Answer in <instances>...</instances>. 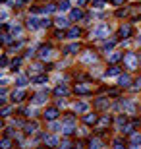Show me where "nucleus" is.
Here are the masks:
<instances>
[{"instance_id": "36", "label": "nucleus", "mask_w": 141, "mask_h": 149, "mask_svg": "<svg viewBox=\"0 0 141 149\" xmlns=\"http://www.w3.org/2000/svg\"><path fill=\"white\" fill-rule=\"evenodd\" d=\"M50 23L52 22H50L49 17H47V19H41V27H50Z\"/></svg>"}, {"instance_id": "28", "label": "nucleus", "mask_w": 141, "mask_h": 149, "mask_svg": "<svg viewBox=\"0 0 141 149\" xmlns=\"http://www.w3.org/2000/svg\"><path fill=\"white\" fill-rule=\"evenodd\" d=\"M33 81L35 83H47V76L41 74V76H33Z\"/></svg>"}, {"instance_id": "24", "label": "nucleus", "mask_w": 141, "mask_h": 149, "mask_svg": "<svg viewBox=\"0 0 141 149\" xmlns=\"http://www.w3.org/2000/svg\"><path fill=\"white\" fill-rule=\"evenodd\" d=\"M120 58H124V54H122V52H112V54L108 56V60H110V62H118Z\"/></svg>"}, {"instance_id": "30", "label": "nucleus", "mask_w": 141, "mask_h": 149, "mask_svg": "<svg viewBox=\"0 0 141 149\" xmlns=\"http://www.w3.org/2000/svg\"><path fill=\"white\" fill-rule=\"evenodd\" d=\"M131 143H133V145L141 143V134H131Z\"/></svg>"}, {"instance_id": "42", "label": "nucleus", "mask_w": 141, "mask_h": 149, "mask_svg": "<svg viewBox=\"0 0 141 149\" xmlns=\"http://www.w3.org/2000/svg\"><path fill=\"white\" fill-rule=\"evenodd\" d=\"M19 31H22V27H19V25H14V27H12V33H14V35L19 33Z\"/></svg>"}, {"instance_id": "34", "label": "nucleus", "mask_w": 141, "mask_h": 149, "mask_svg": "<svg viewBox=\"0 0 141 149\" xmlns=\"http://www.w3.org/2000/svg\"><path fill=\"white\" fill-rule=\"evenodd\" d=\"M58 149H74V143H70V141H62V143L58 145Z\"/></svg>"}, {"instance_id": "29", "label": "nucleus", "mask_w": 141, "mask_h": 149, "mask_svg": "<svg viewBox=\"0 0 141 149\" xmlns=\"http://www.w3.org/2000/svg\"><path fill=\"white\" fill-rule=\"evenodd\" d=\"M68 22H70V19H66V17H58V19H56V25H58V27H68Z\"/></svg>"}, {"instance_id": "16", "label": "nucleus", "mask_w": 141, "mask_h": 149, "mask_svg": "<svg viewBox=\"0 0 141 149\" xmlns=\"http://www.w3.org/2000/svg\"><path fill=\"white\" fill-rule=\"evenodd\" d=\"M95 107H99V109L108 107V99H106V97H101V99H97V101H95Z\"/></svg>"}, {"instance_id": "8", "label": "nucleus", "mask_w": 141, "mask_h": 149, "mask_svg": "<svg viewBox=\"0 0 141 149\" xmlns=\"http://www.w3.org/2000/svg\"><path fill=\"white\" fill-rule=\"evenodd\" d=\"M79 17H83V12L79 10V8H74V10L70 12V19H72V22H76V19H79Z\"/></svg>"}, {"instance_id": "38", "label": "nucleus", "mask_w": 141, "mask_h": 149, "mask_svg": "<svg viewBox=\"0 0 141 149\" xmlns=\"http://www.w3.org/2000/svg\"><path fill=\"white\" fill-rule=\"evenodd\" d=\"M2 43H4V45H8V43H10V35H2Z\"/></svg>"}, {"instance_id": "21", "label": "nucleus", "mask_w": 141, "mask_h": 149, "mask_svg": "<svg viewBox=\"0 0 141 149\" xmlns=\"http://www.w3.org/2000/svg\"><path fill=\"white\" fill-rule=\"evenodd\" d=\"M87 109H89L87 103H77L76 105V112H87Z\"/></svg>"}, {"instance_id": "1", "label": "nucleus", "mask_w": 141, "mask_h": 149, "mask_svg": "<svg viewBox=\"0 0 141 149\" xmlns=\"http://www.w3.org/2000/svg\"><path fill=\"white\" fill-rule=\"evenodd\" d=\"M137 62H139V58H137L135 52H126V54H124V64H126V68L135 70V68H137Z\"/></svg>"}, {"instance_id": "15", "label": "nucleus", "mask_w": 141, "mask_h": 149, "mask_svg": "<svg viewBox=\"0 0 141 149\" xmlns=\"http://www.w3.org/2000/svg\"><path fill=\"white\" fill-rule=\"evenodd\" d=\"M77 50H79V47H77V43H74V45H68V47H66V54H74V52H77Z\"/></svg>"}, {"instance_id": "43", "label": "nucleus", "mask_w": 141, "mask_h": 149, "mask_svg": "<svg viewBox=\"0 0 141 149\" xmlns=\"http://www.w3.org/2000/svg\"><path fill=\"white\" fill-rule=\"evenodd\" d=\"M110 2H112L114 6H118V4H122V2H124V0H110Z\"/></svg>"}, {"instance_id": "10", "label": "nucleus", "mask_w": 141, "mask_h": 149, "mask_svg": "<svg viewBox=\"0 0 141 149\" xmlns=\"http://www.w3.org/2000/svg\"><path fill=\"white\" fill-rule=\"evenodd\" d=\"M89 149H103V141L99 138H93L91 141H89Z\"/></svg>"}, {"instance_id": "31", "label": "nucleus", "mask_w": 141, "mask_h": 149, "mask_svg": "<svg viewBox=\"0 0 141 149\" xmlns=\"http://www.w3.org/2000/svg\"><path fill=\"white\" fill-rule=\"evenodd\" d=\"M0 147H2V149H10V147H12V141H10V138H4V139H2V143H0Z\"/></svg>"}, {"instance_id": "9", "label": "nucleus", "mask_w": 141, "mask_h": 149, "mask_svg": "<svg viewBox=\"0 0 141 149\" xmlns=\"http://www.w3.org/2000/svg\"><path fill=\"white\" fill-rule=\"evenodd\" d=\"M68 93H70V89H68V85H64V83L54 89V95H58V97H60V95H68Z\"/></svg>"}, {"instance_id": "6", "label": "nucleus", "mask_w": 141, "mask_h": 149, "mask_svg": "<svg viewBox=\"0 0 141 149\" xmlns=\"http://www.w3.org/2000/svg\"><path fill=\"white\" fill-rule=\"evenodd\" d=\"M44 143H49V147H56V145H60L56 136H44Z\"/></svg>"}, {"instance_id": "4", "label": "nucleus", "mask_w": 141, "mask_h": 149, "mask_svg": "<svg viewBox=\"0 0 141 149\" xmlns=\"http://www.w3.org/2000/svg\"><path fill=\"white\" fill-rule=\"evenodd\" d=\"M44 118H47V120H56V118H58V109H49V111L44 112Z\"/></svg>"}, {"instance_id": "17", "label": "nucleus", "mask_w": 141, "mask_h": 149, "mask_svg": "<svg viewBox=\"0 0 141 149\" xmlns=\"http://www.w3.org/2000/svg\"><path fill=\"white\" fill-rule=\"evenodd\" d=\"M83 122L85 124H95L97 122V114H85L83 116Z\"/></svg>"}, {"instance_id": "5", "label": "nucleus", "mask_w": 141, "mask_h": 149, "mask_svg": "<svg viewBox=\"0 0 141 149\" xmlns=\"http://www.w3.org/2000/svg\"><path fill=\"white\" fill-rule=\"evenodd\" d=\"M120 35H122L124 39H128L131 35V25H130V23H126V25H122V27H120Z\"/></svg>"}, {"instance_id": "25", "label": "nucleus", "mask_w": 141, "mask_h": 149, "mask_svg": "<svg viewBox=\"0 0 141 149\" xmlns=\"http://www.w3.org/2000/svg\"><path fill=\"white\" fill-rule=\"evenodd\" d=\"M58 10H60V12H66V10H70V2H68V0H62V2L58 4Z\"/></svg>"}, {"instance_id": "23", "label": "nucleus", "mask_w": 141, "mask_h": 149, "mask_svg": "<svg viewBox=\"0 0 141 149\" xmlns=\"http://www.w3.org/2000/svg\"><path fill=\"white\" fill-rule=\"evenodd\" d=\"M124 124H126V116L120 114L118 116V122H116V128H118V130H124Z\"/></svg>"}, {"instance_id": "2", "label": "nucleus", "mask_w": 141, "mask_h": 149, "mask_svg": "<svg viewBox=\"0 0 141 149\" xmlns=\"http://www.w3.org/2000/svg\"><path fill=\"white\" fill-rule=\"evenodd\" d=\"M91 37H108V25H99V27H95Z\"/></svg>"}, {"instance_id": "7", "label": "nucleus", "mask_w": 141, "mask_h": 149, "mask_svg": "<svg viewBox=\"0 0 141 149\" xmlns=\"http://www.w3.org/2000/svg\"><path fill=\"white\" fill-rule=\"evenodd\" d=\"M108 124H110V116H103V118L99 120V124H97V130L101 132V130H103V128H106Z\"/></svg>"}, {"instance_id": "20", "label": "nucleus", "mask_w": 141, "mask_h": 149, "mask_svg": "<svg viewBox=\"0 0 141 149\" xmlns=\"http://www.w3.org/2000/svg\"><path fill=\"white\" fill-rule=\"evenodd\" d=\"M81 58H83V62H95V58H97V56L93 54V52H89V50H87V52L81 56Z\"/></svg>"}, {"instance_id": "14", "label": "nucleus", "mask_w": 141, "mask_h": 149, "mask_svg": "<svg viewBox=\"0 0 141 149\" xmlns=\"http://www.w3.org/2000/svg\"><path fill=\"white\" fill-rule=\"evenodd\" d=\"M135 126H137V122H130V124H128V126H124V130H122V132L124 134H133V130H135Z\"/></svg>"}, {"instance_id": "32", "label": "nucleus", "mask_w": 141, "mask_h": 149, "mask_svg": "<svg viewBox=\"0 0 141 149\" xmlns=\"http://www.w3.org/2000/svg\"><path fill=\"white\" fill-rule=\"evenodd\" d=\"M54 10H58V6H54V4H49V6H44V8H43L44 14H50V12H54Z\"/></svg>"}, {"instance_id": "27", "label": "nucleus", "mask_w": 141, "mask_h": 149, "mask_svg": "<svg viewBox=\"0 0 141 149\" xmlns=\"http://www.w3.org/2000/svg\"><path fill=\"white\" fill-rule=\"evenodd\" d=\"M120 74V68L118 66H114V68H110V70H106V77H110V76H118Z\"/></svg>"}, {"instance_id": "13", "label": "nucleus", "mask_w": 141, "mask_h": 149, "mask_svg": "<svg viewBox=\"0 0 141 149\" xmlns=\"http://www.w3.org/2000/svg\"><path fill=\"white\" fill-rule=\"evenodd\" d=\"M44 101H47V95H44V93H37V95H35V99H33V103H35V105H43Z\"/></svg>"}, {"instance_id": "18", "label": "nucleus", "mask_w": 141, "mask_h": 149, "mask_svg": "<svg viewBox=\"0 0 141 149\" xmlns=\"http://www.w3.org/2000/svg\"><path fill=\"white\" fill-rule=\"evenodd\" d=\"M130 81H131V77L128 76V74H126V76H120V85H122V87H128Z\"/></svg>"}, {"instance_id": "44", "label": "nucleus", "mask_w": 141, "mask_h": 149, "mask_svg": "<svg viewBox=\"0 0 141 149\" xmlns=\"http://www.w3.org/2000/svg\"><path fill=\"white\" fill-rule=\"evenodd\" d=\"M77 2H79V6H85L87 2H89V0H77Z\"/></svg>"}, {"instance_id": "12", "label": "nucleus", "mask_w": 141, "mask_h": 149, "mask_svg": "<svg viewBox=\"0 0 141 149\" xmlns=\"http://www.w3.org/2000/svg\"><path fill=\"white\" fill-rule=\"evenodd\" d=\"M41 19H37V17H29V22H27V27L29 29H37V27H41Z\"/></svg>"}, {"instance_id": "45", "label": "nucleus", "mask_w": 141, "mask_h": 149, "mask_svg": "<svg viewBox=\"0 0 141 149\" xmlns=\"http://www.w3.org/2000/svg\"><path fill=\"white\" fill-rule=\"evenodd\" d=\"M114 149H124V147H122V143H120V141H116V147H114Z\"/></svg>"}, {"instance_id": "22", "label": "nucleus", "mask_w": 141, "mask_h": 149, "mask_svg": "<svg viewBox=\"0 0 141 149\" xmlns=\"http://www.w3.org/2000/svg\"><path fill=\"white\" fill-rule=\"evenodd\" d=\"M37 130V122H31V124H25V134H33Z\"/></svg>"}, {"instance_id": "33", "label": "nucleus", "mask_w": 141, "mask_h": 149, "mask_svg": "<svg viewBox=\"0 0 141 149\" xmlns=\"http://www.w3.org/2000/svg\"><path fill=\"white\" fill-rule=\"evenodd\" d=\"M17 85H19V87H25V85H27V77L19 76V77H17Z\"/></svg>"}, {"instance_id": "19", "label": "nucleus", "mask_w": 141, "mask_h": 149, "mask_svg": "<svg viewBox=\"0 0 141 149\" xmlns=\"http://www.w3.org/2000/svg\"><path fill=\"white\" fill-rule=\"evenodd\" d=\"M39 54H41V58H49L50 56V47H41V52H39Z\"/></svg>"}, {"instance_id": "37", "label": "nucleus", "mask_w": 141, "mask_h": 149, "mask_svg": "<svg viewBox=\"0 0 141 149\" xmlns=\"http://www.w3.org/2000/svg\"><path fill=\"white\" fill-rule=\"evenodd\" d=\"M93 6H95V8H103V6H104V0H95V4H93Z\"/></svg>"}, {"instance_id": "41", "label": "nucleus", "mask_w": 141, "mask_h": 149, "mask_svg": "<svg viewBox=\"0 0 141 149\" xmlns=\"http://www.w3.org/2000/svg\"><path fill=\"white\" fill-rule=\"evenodd\" d=\"M112 47H114V41H110V43H106V45H104V50H106V52H108V50L112 49Z\"/></svg>"}, {"instance_id": "40", "label": "nucleus", "mask_w": 141, "mask_h": 149, "mask_svg": "<svg viewBox=\"0 0 141 149\" xmlns=\"http://www.w3.org/2000/svg\"><path fill=\"white\" fill-rule=\"evenodd\" d=\"M10 111H12L10 107H4V109H2V116H8V114H10Z\"/></svg>"}, {"instance_id": "11", "label": "nucleus", "mask_w": 141, "mask_h": 149, "mask_svg": "<svg viewBox=\"0 0 141 149\" xmlns=\"http://www.w3.org/2000/svg\"><path fill=\"white\" fill-rule=\"evenodd\" d=\"M79 33H81V31H79L77 27H72V29H68L66 37H68V39H77V37H79Z\"/></svg>"}, {"instance_id": "26", "label": "nucleus", "mask_w": 141, "mask_h": 149, "mask_svg": "<svg viewBox=\"0 0 141 149\" xmlns=\"http://www.w3.org/2000/svg\"><path fill=\"white\" fill-rule=\"evenodd\" d=\"M23 95H25V93H23L22 89H17V91H14V93H12V97H14V101H22Z\"/></svg>"}, {"instance_id": "3", "label": "nucleus", "mask_w": 141, "mask_h": 149, "mask_svg": "<svg viewBox=\"0 0 141 149\" xmlns=\"http://www.w3.org/2000/svg\"><path fill=\"white\" fill-rule=\"evenodd\" d=\"M76 93L77 95H89L91 93V87H89V85H83V83H77L76 85Z\"/></svg>"}, {"instance_id": "39", "label": "nucleus", "mask_w": 141, "mask_h": 149, "mask_svg": "<svg viewBox=\"0 0 141 149\" xmlns=\"http://www.w3.org/2000/svg\"><path fill=\"white\" fill-rule=\"evenodd\" d=\"M17 66H19V60H12V70H17Z\"/></svg>"}, {"instance_id": "35", "label": "nucleus", "mask_w": 141, "mask_h": 149, "mask_svg": "<svg viewBox=\"0 0 141 149\" xmlns=\"http://www.w3.org/2000/svg\"><path fill=\"white\" fill-rule=\"evenodd\" d=\"M62 130H64V134H66V136H72L76 128H74V126H62Z\"/></svg>"}]
</instances>
